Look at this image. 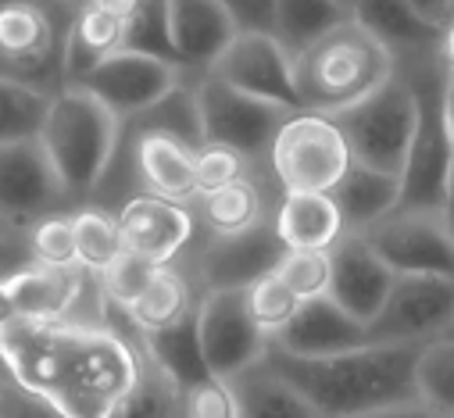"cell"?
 Instances as JSON below:
<instances>
[{
    "label": "cell",
    "instance_id": "cell-27",
    "mask_svg": "<svg viewBox=\"0 0 454 418\" xmlns=\"http://www.w3.org/2000/svg\"><path fill=\"white\" fill-rule=\"evenodd\" d=\"M193 311H197L193 283L186 279V272L179 265H165V268L154 272L144 297L129 311H122V315L129 319V326L137 333H158V329L179 326L183 319L193 315Z\"/></svg>",
    "mask_w": 454,
    "mask_h": 418
},
{
    "label": "cell",
    "instance_id": "cell-30",
    "mask_svg": "<svg viewBox=\"0 0 454 418\" xmlns=\"http://www.w3.org/2000/svg\"><path fill=\"white\" fill-rule=\"evenodd\" d=\"M107 311H111V319H107L104 326H107L111 333H119L122 340L137 344V340L129 337V326H126L122 311H115V307H107ZM137 351H140V347H137ZM115 418H186V414H183V393H179L161 372H154V368L147 365V358L140 354V375H137L133 390L126 393V400L119 404Z\"/></svg>",
    "mask_w": 454,
    "mask_h": 418
},
{
    "label": "cell",
    "instance_id": "cell-12",
    "mask_svg": "<svg viewBox=\"0 0 454 418\" xmlns=\"http://www.w3.org/2000/svg\"><path fill=\"white\" fill-rule=\"evenodd\" d=\"M61 212H75V207L65 197L40 140L0 147V219L26 233L33 222Z\"/></svg>",
    "mask_w": 454,
    "mask_h": 418
},
{
    "label": "cell",
    "instance_id": "cell-29",
    "mask_svg": "<svg viewBox=\"0 0 454 418\" xmlns=\"http://www.w3.org/2000/svg\"><path fill=\"white\" fill-rule=\"evenodd\" d=\"M240 418H322L286 379H279L265 361L233 379Z\"/></svg>",
    "mask_w": 454,
    "mask_h": 418
},
{
    "label": "cell",
    "instance_id": "cell-26",
    "mask_svg": "<svg viewBox=\"0 0 454 418\" xmlns=\"http://www.w3.org/2000/svg\"><path fill=\"white\" fill-rule=\"evenodd\" d=\"M355 19L390 50L394 65L440 54V33L429 29L415 4H355Z\"/></svg>",
    "mask_w": 454,
    "mask_h": 418
},
{
    "label": "cell",
    "instance_id": "cell-37",
    "mask_svg": "<svg viewBox=\"0 0 454 418\" xmlns=\"http://www.w3.org/2000/svg\"><path fill=\"white\" fill-rule=\"evenodd\" d=\"M154 272H158V265H147L137 254H122L104 275H97L100 293H104V304L115 307V311H129L144 297V290L151 286Z\"/></svg>",
    "mask_w": 454,
    "mask_h": 418
},
{
    "label": "cell",
    "instance_id": "cell-41",
    "mask_svg": "<svg viewBox=\"0 0 454 418\" xmlns=\"http://www.w3.org/2000/svg\"><path fill=\"white\" fill-rule=\"evenodd\" d=\"M0 418H61L51 400L0 372Z\"/></svg>",
    "mask_w": 454,
    "mask_h": 418
},
{
    "label": "cell",
    "instance_id": "cell-9",
    "mask_svg": "<svg viewBox=\"0 0 454 418\" xmlns=\"http://www.w3.org/2000/svg\"><path fill=\"white\" fill-rule=\"evenodd\" d=\"M197 112H200V133L204 147H230L251 165L269 168V147L279 133V126L294 115L286 108H276L269 100L247 97L233 86H225L215 75L193 79Z\"/></svg>",
    "mask_w": 454,
    "mask_h": 418
},
{
    "label": "cell",
    "instance_id": "cell-10",
    "mask_svg": "<svg viewBox=\"0 0 454 418\" xmlns=\"http://www.w3.org/2000/svg\"><path fill=\"white\" fill-rule=\"evenodd\" d=\"M197 337L204 365L215 379L233 383L258 368L269 354V337L251 322L244 290H211L197 300Z\"/></svg>",
    "mask_w": 454,
    "mask_h": 418
},
{
    "label": "cell",
    "instance_id": "cell-19",
    "mask_svg": "<svg viewBox=\"0 0 454 418\" xmlns=\"http://www.w3.org/2000/svg\"><path fill=\"white\" fill-rule=\"evenodd\" d=\"M369 344V329L355 322L344 307H336L329 297L301 304L294 322L269 340L272 351L290 354V358H333V354H348Z\"/></svg>",
    "mask_w": 454,
    "mask_h": 418
},
{
    "label": "cell",
    "instance_id": "cell-36",
    "mask_svg": "<svg viewBox=\"0 0 454 418\" xmlns=\"http://www.w3.org/2000/svg\"><path fill=\"white\" fill-rule=\"evenodd\" d=\"M29 254L36 265L47 268H79L75 265V236H72V212L47 215L26 229Z\"/></svg>",
    "mask_w": 454,
    "mask_h": 418
},
{
    "label": "cell",
    "instance_id": "cell-25",
    "mask_svg": "<svg viewBox=\"0 0 454 418\" xmlns=\"http://www.w3.org/2000/svg\"><path fill=\"white\" fill-rule=\"evenodd\" d=\"M126 326H129V319H126ZM129 337L137 340V347L147 358V365L154 372H161L179 393H186V390L200 386L204 379H211V372L204 365V354H200L197 315L183 319L172 329H158V333H137L129 326Z\"/></svg>",
    "mask_w": 454,
    "mask_h": 418
},
{
    "label": "cell",
    "instance_id": "cell-43",
    "mask_svg": "<svg viewBox=\"0 0 454 418\" xmlns=\"http://www.w3.org/2000/svg\"><path fill=\"white\" fill-rule=\"evenodd\" d=\"M358 418H433L419 400H408V404H394V407H380V411H369V414H358Z\"/></svg>",
    "mask_w": 454,
    "mask_h": 418
},
{
    "label": "cell",
    "instance_id": "cell-31",
    "mask_svg": "<svg viewBox=\"0 0 454 418\" xmlns=\"http://www.w3.org/2000/svg\"><path fill=\"white\" fill-rule=\"evenodd\" d=\"M72 236H75V265L90 275H104L126 254L115 212L97 204H82L72 212Z\"/></svg>",
    "mask_w": 454,
    "mask_h": 418
},
{
    "label": "cell",
    "instance_id": "cell-34",
    "mask_svg": "<svg viewBox=\"0 0 454 418\" xmlns=\"http://www.w3.org/2000/svg\"><path fill=\"white\" fill-rule=\"evenodd\" d=\"M51 97H40L33 89L0 82V147L19 143V140H36L43 115H47Z\"/></svg>",
    "mask_w": 454,
    "mask_h": 418
},
{
    "label": "cell",
    "instance_id": "cell-18",
    "mask_svg": "<svg viewBox=\"0 0 454 418\" xmlns=\"http://www.w3.org/2000/svg\"><path fill=\"white\" fill-rule=\"evenodd\" d=\"M394 272L372 254L362 236H344L329 251V300L369 329L394 290Z\"/></svg>",
    "mask_w": 454,
    "mask_h": 418
},
{
    "label": "cell",
    "instance_id": "cell-21",
    "mask_svg": "<svg viewBox=\"0 0 454 418\" xmlns=\"http://www.w3.org/2000/svg\"><path fill=\"white\" fill-rule=\"evenodd\" d=\"M168 33L186 79L207 75L237 40L230 8L215 4V0H207V4H168Z\"/></svg>",
    "mask_w": 454,
    "mask_h": 418
},
{
    "label": "cell",
    "instance_id": "cell-23",
    "mask_svg": "<svg viewBox=\"0 0 454 418\" xmlns=\"http://www.w3.org/2000/svg\"><path fill=\"white\" fill-rule=\"evenodd\" d=\"M272 226L286 251H311V254H329L348 236L344 219H340L329 193H283Z\"/></svg>",
    "mask_w": 454,
    "mask_h": 418
},
{
    "label": "cell",
    "instance_id": "cell-8",
    "mask_svg": "<svg viewBox=\"0 0 454 418\" xmlns=\"http://www.w3.org/2000/svg\"><path fill=\"white\" fill-rule=\"evenodd\" d=\"M333 122L344 133L355 165L401 179L415 136V93L401 75H394L369 100L333 115Z\"/></svg>",
    "mask_w": 454,
    "mask_h": 418
},
{
    "label": "cell",
    "instance_id": "cell-46",
    "mask_svg": "<svg viewBox=\"0 0 454 418\" xmlns=\"http://www.w3.org/2000/svg\"><path fill=\"white\" fill-rule=\"evenodd\" d=\"M440 65H443V72L447 75H454V26L443 33V40H440Z\"/></svg>",
    "mask_w": 454,
    "mask_h": 418
},
{
    "label": "cell",
    "instance_id": "cell-38",
    "mask_svg": "<svg viewBox=\"0 0 454 418\" xmlns=\"http://www.w3.org/2000/svg\"><path fill=\"white\" fill-rule=\"evenodd\" d=\"M279 283L301 300H318L329 293V254H311V251H286L276 265Z\"/></svg>",
    "mask_w": 454,
    "mask_h": 418
},
{
    "label": "cell",
    "instance_id": "cell-7",
    "mask_svg": "<svg viewBox=\"0 0 454 418\" xmlns=\"http://www.w3.org/2000/svg\"><path fill=\"white\" fill-rule=\"evenodd\" d=\"M351 165L344 133L315 112H294L269 147V172L279 193H333Z\"/></svg>",
    "mask_w": 454,
    "mask_h": 418
},
{
    "label": "cell",
    "instance_id": "cell-48",
    "mask_svg": "<svg viewBox=\"0 0 454 418\" xmlns=\"http://www.w3.org/2000/svg\"><path fill=\"white\" fill-rule=\"evenodd\" d=\"M12 233H22V229H15V226H8L4 219H0V240H4V236H12Z\"/></svg>",
    "mask_w": 454,
    "mask_h": 418
},
{
    "label": "cell",
    "instance_id": "cell-44",
    "mask_svg": "<svg viewBox=\"0 0 454 418\" xmlns=\"http://www.w3.org/2000/svg\"><path fill=\"white\" fill-rule=\"evenodd\" d=\"M440 222L454 244V168H450V182H447V193H443V207H440Z\"/></svg>",
    "mask_w": 454,
    "mask_h": 418
},
{
    "label": "cell",
    "instance_id": "cell-40",
    "mask_svg": "<svg viewBox=\"0 0 454 418\" xmlns=\"http://www.w3.org/2000/svg\"><path fill=\"white\" fill-rule=\"evenodd\" d=\"M183 414L186 418H240V404L233 393V383L225 379H204L200 386L183 393Z\"/></svg>",
    "mask_w": 454,
    "mask_h": 418
},
{
    "label": "cell",
    "instance_id": "cell-1",
    "mask_svg": "<svg viewBox=\"0 0 454 418\" xmlns=\"http://www.w3.org/2000/svg\"><path fill=\"white\" fill-rule=\"evenodd\" d=\"M0 372L61 418H115L140 375V351L111 329L12 319L0 326Z\"/></svg>",
    "mask_w": 454,
    "mask_h": 418
},
{
    "label": "cell",
    "instance_id": "cell-28",
    "mask_svg": "<svg viewBox=\"0 0 454 418\" xmlns=\"http://www.w3.org/2000/svg\"><path fill=\"white\" fill-rule=\"evenodd\" d=\"M351 19H355V4H333V0H315V4L286 0V4H279L276 0V40L294 61Z\"/></svg>",
    "mask_w": 454,
    "mask_h": 418
},
{
    "label": "cell",
    "instance_id": "cell-5",
    "mask_svg": "<svg viewBox=\"0 0 454 418\" xmlns=\"http://www.w3.org/2000/svg\"><path fill=\"white\" fill-rule=\"evenodd\" d=\"M397 75L415 93V136L401 172V204L397 212L440 215L443 193L454 168V140L443 119V65L440 54L415 58L397 65Z\"/></svg>",
    "mask_w": 454,
    "mask_h": 418
},
{
    "label": "cell",
    "instance_id": "cell-4",
    "mask_svg": "<svg viewBox=\"0 0 454 418\" xmlns=\"http://www.w3.org/2000/svg\"><path fill=\"white\" fill-rule=\"evenodd\" d=\"M397 75L390 50L358 22H344L311 50L294 58V86L301 112L340 115L369 100Z\"/></svg>",
    "mask_w": 454,
    "mask_h": 418
},
{
    "label": "cell",
    "instance_id": "cell-11",
    "mask_svg": "<svg viewBox=\"0 0 454 418\" xmlns=\"http://www.w3.org/2000/svg\"><path fill=\"white\" fill-rule=\"evenodd\" d=\"M454 326V279L397 275L387 304L369 322V344H429Z\"/></svg>",
    "mask_w": 454,
    "mask_h": 418
},
{
    "label": "cell",
    "instance_id": "cell-2",
    "mask_svg": "<svg viewBox=\"0 0 454 418\" xmlns=\"http://www.w3.org/2000/svg\"><path fill=\"white\" fill-rule=\"evenodd\" d=\"M415 344H365L333 358H290L269 347L265 365L322 418H358L415 400Z\"/></svg>",
    "mask_w": 454,
    "mask_h": 418
},
{
    "label": "cell",
    "instance_id": "cell-13",
    "mask_svg": "<svg viewBox=\"0 0 454 418\" xmlns=\"http://www.w3.org/2000/svg\"><path fill=\"white\" fill-rule=\"evenodd\" d=\"M183 79L186 75L179 68L165 65V61L144 58V54H133V50H119L115 58L97 65L86 79H79L75 89H82L97 104H104L119 122H129V119L144 115L147 108H154L158 100H165Z\"/></svg>",
    "mask_w": 454,
    "mask_h": 418
},
{
    "label": "cell",
    "instance_id": "cell-32",
    "mask_svg": "<svg viewBox=\"0 0 454 418\" xmlns=\"http://www.w3.org/2000/svg\"><path fill=\"white\" fill-rule=\"evenodd\" d=\"M415 400L433 418H454V337L422 344L415 361Z\"/></svg>",
    "mask_w": 454,
    "mask_h": 418
},
{
    "label": "cell",
    "instance_id": "cell-35",
    "mask_svg": "<svg viewBox=\"0 0 454 418\" xmlns=\"http://www.w3.org/2000/svg\"><path fill=\"white\" fill-rule=\"evenodd\" d=\"M126 50L179 68V58H176V47H172V33H168V4H133L129 29H126Z\"/></svg>",
    "mask_w": 454,
    "mask_h": 418
},
{
    "label": "cell",
    "instance_id": "cell-20",
    "mask_svg": "<svg viewBox=\"0 0 454 418\" xmlns=\"http://www.w3.org/2000/svg\"><path fill=\"white\" fill-rule=\"evenodd\" d=\"M129 15H133V0H97V4L75 8L65 43V86H75L97 65L126 50Z\"/></svg>",
    "mask_w": 454,
    "mask_h": 418
},
{
    "label": "cell",
    "instance_id": "cell-16",
    "mask_svg": "<svg viewBox=\"0 0 454 418\" xmlns=\"http://www.w3.org/2000/svg\"><path fill=\"white\" fill-rule=\"evenodd\" d=\"M207 75L222 79L225 86H233L247 97L269 100L276 108L301 112L294 86V61L276 36H237Z\"/></svg>",
    "mask_w": 454,
    "mask_h": 418
},
{
    "label": "cell",
    "instance_id": "cell-14",
    "mask_svg": "<svg viewBox=\"0 0 454 418\" xmlns=\"http://www.w3.org/2000/svg\"><path fill=\"white\" fill-rule=\"evenodd\" d=\"M394 275H440L454 279V244L440 215L394 212L362 236Z\"/></svg>",
    "mask_w": 454,
    "mask_h": 418
},
{
    "label": "cell",
    "instance_id": "cell-39",
    "mask_svg": "<svg viewBox=\"0 0 454 418\" xmlns=\"http://www.w3.org/2000/svg\"><path fill=\"white\" fill-rule=\"evenodd\" d=\"M251 168L254 165L230 147H204L197 154V197H211V193H222V190L251 179L254 175Z\"/></svg>",
    "mask_w": 454,
    "mask_h": 418
},
{
    "label": "cell",
    "instance_id": "cell-45",
    "mask_svg": "<svg viewBox=\"0 0 454 418\" xmlns=\"http://www.w3.org/2000/svg\"><path fill=\"white\" fill-rule=\"evenodd\" d=\"M443 119H447V133L454 140V75H443Z\"/></svg>",
    "mask_w": 454,
    "mask_h": 418
},
{
    "label": "cell",
    "instance_id": "cell-6",
    "mask_svg": "<svg viewBox=\"0 0 454 418\" xmlns=\"http://www.w3.org/2000/svg\"><path fill=\"white\" fill-rule=\"evenodd\" d=\"M79 4H0V82L58 97L65 43Z\"/></svg>",
    "mask_w": 454,
    "mask_h": 418
},
{
    "label": "cell",
    "instance_id": "cell-49",
    "mask_svg": "<svg viewBox=\"0 0 454 418\" xmlns=\"http://www.w3.org/2000/svg\"><path fill=\"white\" fill-rule=\"evenodd\" d=\"M447 337H454V326H450V333H447Z\"/></svg>",
    "mask_w": 454,
    "mask_h": 418
},
{
    "label": "cell",
    "instance_id": "cell-24",
    "mask_svg": "<svg viewBox=\"0 0 454 418\" xmlns=\"http://www.w3.org/2000/svg\"><path fill=\"white\" fill-rule=\"evenodd\" d=\"M340 219H344L348 236H365L372 226H380L401 204V179L372 172L365 165H351L340 186L329 193Z\"/></svg>",
    "mask_w": 454,
    "mask_h": 418
},
{
    "label": "cell",
    "instance_id": "cell-42",
    "mask_svg": "<svg viewBox=\"0 0 454 418\" xmlns=\"http://www.w3.org/2000/svg\"><path fill=\"white\" fill-rule=\"evenodd\" d=\"M225 8H230L237 36H276V0H269V4L237 0V4H225Z\"/></svg>",
    "mask_w": 454,
    "mask_h": 418
},
{
    "label": "cell",
    "instance_id": "cell-22",
    "mask_svg": "<svg viewBox=\"0 0 454 418\" xmlns=\"http://www.w3.org/2000/svg\"><path fill=\"white\" fill-rule=\"evenodd\" d=\"M276 207H279V197H272V190L251 175L222 193L200 197L193 215L211 240H233L269 226L276 219Z\"/></svg>",
    "mask_w": 454,
    "mask_h": 418
},
{
    "label": "cell",
    "instance_id": "cell-33",
    "mask_svg": "<svg viewBox=\"0 0 454 418\" xmlns=\"http://www.w3.org/2000/svg\"><path fill=\"white\" fill-rule=\"evenodd\" d=\"M244 300H247V311H251V322H254L269 340L279 337V333L294 322L297 311H301V300L279 283L276 272H269V275L254 279L251 286H244Z\"/></svg>",
    "mask_w": 454,
    "mask_h": 418
},
{
    "label": "cell",
    "instance_id": "cell-15",
    "mask_svg": "<svg viewBox=\"0 0 454 418\" xmlns=\"http://www.w3.org/2000/svg\"><path fill=\"white\" fill-rule=\"evenodd\" d=\"M115 222H119L126 254H137L158 268L176 265L197 240V215L190 207L151 197V193H129L115 207Z\"/></svg>",
    "mask_w": 454,
    "mask_h": 418
},
{
    "label": "cell",
    "instance_id": "cell-3",
    "mask_svg": "<svg viewBox=\"0 0 454 418\" xmlns=\"http://www.w3.org/2000/svg\"><path fill=\"white\" fill-rule=\"evenodd\" d=\"M119 133L122 122L90 93L68 86L51 97L36 140L72 207L93 204V197L107 182L119 154Z\"/></svg>",
    "mask_w": 454,
    "mask_h": 418
},
{
    "label": "cell",
    "instance_id": "cell-47",
    "mask_svg": "<svg viewBox=\"0 0 454 418\" xmlns=\"http://www.w3.org/2000/svg\"><path fill=\"white\" fill-rule=\"evenodd\" d=\"M15 319V311H12V304H8V293H4V283H0V326H8Z\"/></svg>",
    "mask_w": 454,
    "mask_h": 418
},
{
    "label": "cell",
    "instance_id": "cell-17",
    "mask_svg": "<svg viewBox=\"0 0 454 418\" xmlns=\"http://www.w3.org/2000/svg\"><path fill=\"white\" fill-rule=\"evenodd\" d=\"M286 254V247L276 236V226H262L254 233L233 236V240H211L204 236L200 251L193 254V268L186 272V279L200 283L204 293L211 290H244L254 279L276 272L279 258Z\"/></svg>",
    "mask_w": 454,
    "mask_h": 418
}]
</instances>
